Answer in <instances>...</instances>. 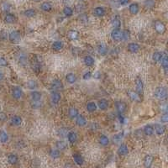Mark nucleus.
<instances>
[{"label": "nucleus", "instance_id": "nucleus-1", "mask_svg": "<svg viewBox=\"0 0 168 168\" xmlns=\"http://www.w3.org/2000/svg\"><path fill=\"white\" fill-rule=\"evenodd\" d=\"M154 96L159 100H167L168 98V88L167 87H158L154 92Z\"/></svg>", "mask_w": 168, "mask_h": 168}, {"label": "nucleus", "instance_id": "nucleus-2", "mask_svg": "<svg viewBox=\"0 0 168 168\" xmlns=\"http://www.w3.org/2000/svg\"><path fill=\"white\" fill-rule=\"evenodd\" d=\"M111 38L115 42L121 41H123V31L120 29H114L111 32Z\"/></svg>", "mask_w": 168, "mask_h": 168}, {"label": "nucleus", "instance_id": "nucleus-3", "mask_svg": "<svg viewBox=\"0 0 168 168\" xmlns=\"http://www.w3.org/2000/svg\"><path fill=\"white\" fill-rule=\"evenodd\" d=\"M154 28H155V31H156V33H158L159 35H163L167 31L166 25L160 20H157L155 22Z\"/></svg>", "mask_w": 168, "mask_h": 168}, {"label": "nucleus", "instance_id": "nucleus-4", "mask_svg": "<svg viewBox=\"0 0 168 168\" xmlns=\"http://www.w3.org/2000/svg\"><path fill=\"white\" fill-rule=\"evenodd\" d=\"M127 95L132 101H134L135 103H141L142 102V96H140L137 92H135V91H132V90H128Z\"/></svg>", "mask_w": 168, "mask_h": 168}, {"label": "nucleus", "instance_id": "nucleus-5", "mask_svg": "<svg viewBox=\"0 0 168 168\" xmlns=\"http://www.w3.org/2000/svg\"><path fill=\"white\" fill-rule=\"evenodd\" d=\"M115 108H116V110L118 112L119 114H123L126 112V109H127V104L123 102V101H115Z\"/></svg>", "mask_w": 168, "mask_h": 168}, {"label": "nucleus", "instance_id": "nucleus-6", "mask_svg": "<svg viewBox=\"0 0 168 168\" xmlns=\"http://www.w3.org/2000/svg\"><path fill=\"white\" fill-rule=\"evenodd\" d=\"M31 68L32 70L35 72V73H39L41 70V63L38 60L37 56H35L32 60H31Z\"/></svg>", "mask_w": 168, "mask_h": 168}, {"label": "nucleus", "instance_id": "nucleus-7", "mask_svg": "<svg viewBox=\"0 0 168 168\" xmlns=\"http://www.w3.org/2000/svg\"><path fill=\"white\" fill-rule=\"evenodd\" d=\"M9 39L10 42H12V43H14V44L19 43V42L20 41V39H21L20 33L17 31H12V32L9 34Z\"/></svg>", "mask_w": 168, "mask_h": 168}, {"label": "nucleus", "instance_id": "nucleus-8", "mask_svg": "<svg viewBox=\"0 0 168 168\" xmlns=\"http://www.w3.org/2000/svg\"><path fill=\"white\" fill-rule=\"evenodd\" d=\"M135 88H136V92L140 96H142L144 93V83H143L142 79L139 76H137L135 78Z\"/></svg>", "mask_w": 168, "mask_h": 168}, {"label": "nucleus", "instance_id": "nucleus-9", "mask_svg": "<svg viewBox=\"0 0 168 168\" xmlns=\"http://www.w3.org/2000/svg\"><path fill=\"white\" fill-rule=\"evenodd\" d=\"M51 89L52 91H57V92L63 89V84L60 79H54L51 82Z\"/></svg>", "mask_w": 168, "mask_h": 168}, {"label": "nucleus", "instance_id": "nucleus-10", "mask_svg": "<svg viewBox=\"0 0 168 168\" xmlns=\"http://www.w3.org/2000/svg\"><path fill=\"white\" fill-rule=\"evenodd\" d=\"M117 154H118L120 156H124V155H127L129 154V148H128L127 145L122 143V144L119 146V148H118Z\"/></svg>", "mask_w": 168, "mask_h": 168}, {"label": "nucleus", "instance_id": "nucleus-11", "mask_svg": "<svg viewBox=\"0 0 168 168\" xmlns=\"http://www.w3.org/2000/svg\"><path fill=\"white\" fill-rule=\"evenodd\" d=\"M140 49V46L138 43H135V42H131V43H129L128 46H127V50L128 51H129L130 53H137L138 51Z\"/></svg>", "mask_w": 168, "mask_h": 168}, {"label": "nucleus", "instance_id": "nucleus-12", "mask_svg": "<svg viewBox=\"0 0 168 168\" xmlns=\"http://www.w3.org/2000/svg\"><path fill=\"white\" fill-rule=\"evenodd\" d=\"M50 98H51V102L54 104H57L61 99V93L57 91H52L50 93Z\"/></svg>", "mask_w": 168, "mask_h": 168}, {"label": "nucleus", "instance_id": "nucleus-13", "mask_svg": "<svg viewBox=\"0 0 168 168\" xmlns=\"http://www.w3.org/2000/svg\"><path fill=\"white\" fill-rule=\"evenodd\" d=\"M76 124L78 127H84L88 124V120L85 116L79 114L76 118Z\"/></svg>", "mask_w": 168, "mask_h": 168}, {"label": "nucleus", "instance_id": "nucleus-14", "mask_svg": "<svg viewBox=\"0 0 168 168\" xmlns=\"http://www.w3.org/2000/svg\"><path fill=\"white\" fill-rule=\"evenodd\" d=\"M153 161H154V157H153L151 155H146L145 157H144V167L145 168H151L153 164Z\"/></svg>", "mask_w": 168, "mask_h": 168}, {"label": "nucleus", "instance_id": "nucleus-15", "mask_svg": "<svg viewBox=\"0 0 168 168\" xmlns=\"http://www.w3.org/2000/svg\"><path fill=\"white\" fill-rule=\"evenodd\" d=\"M98 52L100 56H106L108 52V47L106 46V45L104 43H100L98 46Z\"/></svg>", "mask_w": 168, "mask_h": 168}, {"label": "nucleus", "instance_id": "nucleus-16", "mask_svg": "<svg viewBox=\"0 0 168 168\" xmlns=\"http://www.w3.org/2000/svg\"><path fill=\"white\" fill-rule=\"evenodd\" d=\"M154 129H155V131L157 135H164V133L166 131V127L161 124H155Z\"/></svg>", "mask_w": 168, "mask_h": 168}, {"label": "nucleus", "instance_id": "nucleus-17", "mask_svg": "<svg viewBox=\"0 0 168 168\" xmlns=\"http://www.w3.org/2000/svg\"><path fill=\"white\" fill-rule=\"evenodd\" d=\"M73 160H74V162L76 163L77 166H82L83 163H84V159L82 157V155L78 154V153H74L73 155Z\"/></svg>", "mask_w": 168, "mask_h": 168}, {"label": "nucleus", "instance_id": "nucleus-18", "mask_svg": "<svg viewBox=\"0 0 168 168\" xmlns=\"http://www.w3.org/2000/svg\"><path fill=\"white\" fill-rule=\"evenodd\" d=\"M98 108H99L101 110L105 111V110H107L108 108L109 103H108V101L107 99L102 98V99H100V100L98 102Z\"/></svg>", "mask_w": 168, "mask_h": 168}, {"label": "nucleus", "instance_id": "nucleus-19", "mask_svg": "<svg viewBox=\"0 0 168 168\" xmlns=\"http://www.w3.org/2000/svg\"><path fill=\"white\" fill-rule=\"evenodd\" d=\"M83 62H84L86 66L92 67L95 64V60H94V58L92 57V56H86L84 57V59H83Z\"/></svg>", "mask_w": 168, "mask_h": 168}, {"label": "nucleus", "instance_id": "nucleus-20", "mask_svg": "<svg viewBox=\"0 0 168 168\" xmlns=\"http://www.w3.org/2000/svg\"><path fill=\"white\" fill-rule=\"evenodd\" d=\"M31 97L33 102H38V101H41V99L42 98V93L39 92V91L34 90V91L31 92Z\"/></svg>", "mask_w": 168, "mask_h": 168}, {"label": "nucleus", "instance_id": "nucleus-21", "mask_svg": "<svg viewBox=\"0 0 168 168\" xmlns=\"http://www.w3.org/2000/svg\"><path fill=\"white\" fill-rule=\"evenodd\" d=\"M93 14L97 17H103L105 15L106 10L104 7H97L93 9Z\"/></svg>", "mask_w": 168, "mask_h": 168}, {"label": "nucleus", "instance_id": "nucleus-22", "mask_svg": "<svg viewBox=\"0 0 168 168\" xmlns=\"http://www.w3.org/2000/svg\"><path fill=\"white\" fill-rule=\"evenodd\" d=\"M78 115H79V111L76 108L72 107L68 109V116L70 119H72V120L76 119Z\"/></svg>", "mask_w": 168, "mask_h": 168}, {"label": "nucleus", "instance_id": "nucleus-23", "mask_svg": "<svg viewBox=\"0 0 168 168\" xmlns=\"http://www.w3.org/2000/svg\"><path fill=\"white\" fill-rule=\"evenodd\" d=\"M139 4L136 3H133L129 4V10L130 14L133 15H137L139 13Z\"/></svg>", "mask_w": 168, "mask_h": 168}, {"label": "nucleus", "instance_id": "nucleus-24", "mask_svg": "<svg viewBox=\"0 0 168 168\" xmlns=\"http://www.w3.org/2000/svg\"><path fill=\"white\" fill-rule=\"evenodd\" d=\"M12 95L13 97L15 98V99H19L22 98V95H23V92L21 90L20 88L19 87H15L12 90Z\"/></svg>", "mask_w": 168, "mask_h": 168}, {"label": "nucleus", "instance_id": "nucleus-25", "mask_svg": "<svg viewBox=\"0 0 168 168\" xmlns=\"http://www.w3.org/2000/svg\"><path fill=\"white\" fill-rule=\"evenodd\" d=\"M144 134L146 135V136H151L153 134H154V131H155V129L153 127L152 125L151 124H147L144 127Z\"/></svg>", "mask_w": 168, "mask_h": 168}, {"label": "nucleus", "instance_id": "nucleus-26", "mask_svg": "<svg viewBox=\"0 0 168 168\" xmlns=\"http://www.w3.org/2000/svg\"><path fill=\"white\" fill-rule=\"evenodd\" d=\"M67 37L71 41H76L79 38V33H78V31L71 30V31H68V33H67Z\"/></svg>", "mask_w": 168, "mask_h": 168}, {"label": "nucleus", "instance_id": "nucleus-27", "mask_svg": "<svg viewBox=\"0 0 168 168\" xmlns=\"http://www.w3.org/2000/svg\"><path fill=\"white\" fill-rule=\"evenodd\" d=\"M98 143L100 144V145L105 147V146L108 145V144H109V139L105 135H101L98 139Z\"/></svg>", "mask_w": 168, "mask_h": 168}, {"label": "nucleus", "instance_id": "nucleus-28", "mask_svg": "<svg viewBox=\"0 0 168 168\" xmlns=\"http://www.w3.org/2000/svg\"><path fill=\"white\" fill-rule=\"evenodd\" d=\"M67 139L70 144H75L77 139V135L74 131H69L67 134Z\"/></svg>", "mask_w": 168, "mask_h": 168}, {"label": "nucleus", "instance_id": "nucleus-29", "mask_svg": "<svg viewBox=\"0 0 168 168\" xmlns=\"http://www.w3.org/2000/svg\"><path fill=\"white\" fill-rule=\"evenodd\" d=\"M49 155H50V156L52 159H55L56 160V159H58V158L61 157V151H59L58 149H51L50 151V152H49Z\"/></svg>", "mask_w": 168, "mask_h": 168}, {"label": "nucleus", "instance_id": "nucleus-30", "mask_svg": "<svg viewBox=\"0 0 168 168\" xmlns=\"http://www.w3.org/2000/svg\"><path fill=\"white\" fill-rule=\"evenodd\" d=\"M66 81L70 83V84H73L75 83L76 81V76L74 73L72 72H69L66 75Z\"/></svg>", "mask_w": 168, "mask_h": 168}, {"label": "nucleus", "instance_id": "nucleus-31", "mask_svg": "<svg viewBox=\"0 0 168 168\" xmlns=\"http://www.w3.org/2000/svg\"><path fill=\"white\" fill-rule=\"evenodd\" d=\"M19 161V158L15 154H10L8 155V162L10 165H15Z\"/></svg>", "mask_w": 168, "mask_h": 168}, {"label": "nucleus", "instance_id": "nucleus-32", "mask_svg": "<svg viewBox=\"0 0 168 168\" xmlns=\"http://www.w3.org/2000/svg\"><path fill=\"white\" fill-rule=\"evenodd\" d=\"M161 66L163 67V69L166 72H168V55L167 54L163 55V56L161 60Z\"/></svg>", "mask_w": 168, "mask_h": 168}, {"label": "nucleus", "instance_id": "nucleus-33", "mask_svg": "<svg viewBox=\"0 0 168 168\" xmlns=\"http://www.w3.org/2000/svg\"><path fill=\"white\" fill-rule=\"evenodd\" d=\"M63 43L60 41H55V42H53V44H52V46H51V48H52V50H56V51H60L61 50L63 49Z\"/></svg>", "mask_w": 168, "mask_h": 168}, {"label": "nucleus", "instance_id": "nucleus-34", "mask_svg": "<svg viewBox=\"0 0 168 168\" xmlns=\"http://www.w3.org/2000/svg\"><path fill=\"white\" fill-rule=\"evenodd\" d=\"M86 108H87V111L88 113H93V112H95L97 110L98 106H97V104L94 102H88L87 104Z\"/></svg>", "mask_w": 168, "mask_h": 168}, {"label": "nucleus", "instance_id": "nucleus-35", "mask_svg": "<svg viewBox=\"0 0 168 168\" xmlns=\"http://www.w3.org/2000/svg\"><path fill=\"white\" fill-rule=\"evenodd\" d=\"M56 149H58L59 151H65L67 147V145L65 141L63 140H57L56 142Z\"/></svg>", "mask_w": 168, "mask_h": 168}, {"label": "nucleus", "instance_id": "nucleus-36", "mask_svg": "<svg viewBox=\"0 0 168 168\" xmlns=\"http://www.w3.org/2000/svg\"><path fill=\"white\" fill-rule=\"evenodd\" d=\"M112 25L114 29H120L121 26V21L120 19L119 16H115L113 19H112Z\"/></svg>", "mask_w": 168, "mask_h": 168}, {"label": "nucleus", "instance_id": "nucleus-37", "mask_svg": "<svg viewBox=\"0 0 168 168\" xmlns=\"http://www.w3.org/2000/svg\"><path fill=\"white\" fill-rule=\"evenodd\" d=\"M124 131H121V132H120V133L114 135L113 136V142L115 143V144L120 142V141L122 140L123 137H124Z\"/></svg>", "mask_w": 168, "mask_h": 168}, {"label": "nucleus", "instance_id": "nucleus-38", "mask_svg": "<svg viewBox=\"0 0 168 168\" xmlns=\"http://www.w3.org/2000/svg\"><path fill=\"white\" fill-rule=\"evenodd\" d=\"M11 123L15 125V126H19L22 124V118L20 116H18V115H15L12 117L11 119Z\"/></svg>", "mask_w": 168, "mask_h": 168}, {"label": "nucleus", "instance_id": "nucleus-39", "mask_svg": "<svg viewBox=\"0 0 168 168\" xmlns=\"http://www.w3.org/2000/svg\"><path fill=\"white\" fill-rule=\"evenodd\" d=\"M41 8L43 11L45 12H50L52 9V5L49 3V2H44L41 5Z\"/></svg>", "mask_w": 168, "mask_h": 168}, {"label": "nucleus", "instance_id": "nucleus-40", "mask_svg": "<svg viewBox=\"0 0 168 168\" xmlns=\"http://www.w3.org/2000/svg\"><path fill=\"white\" fill-rule=\"evenodd\" d=\"M162 56H163V54H162L161 52H160V51H155V52L153 53L152 60L155 61V62H159V61H161Z\"/></svg>", "mask_w": 168, "mask_h": 168}, {"label": "nucleus", "instance_id": "nucleus-41", "mask_svg": "<svg viewBox=\"0 0 168 168\" xmlns=\"http://www.w3.org/2000/svg\"><path fill=\"white\" fill-rule=\"evenodd\" d=\"M27 87L31 89V90H35V89H36L37 88H38V83H37V82L36 81H35V80H29L28 82H27Z\"/></svg>", "mask_w": 168, "mask_h": 168}, {"label": "nucleus", "instance_id": "nucleus-42", "mask_svg": "<svg viewBox=\"0 0 168 168\" xmlns=\"http://www.w3.org/2000/svg\"><path fill=\"white\" fill-rule=\"evenodd\" d=\"M4 20H5V22H6V23H8V24H13V23H15V22L16 21V18L15 17L14 15L8 14L7 15L5 16Z\"/></svg>", "mask_w": 168, "mask_h": 168}, {"label": "nucleus", "instance_id": "nucleus-43", "mask_svg": "<svg viewBox=\"0 0 168 168\" xmlns=\"http://www.w3.org/2000/svg\"><path fill=\"white\" fill-rule=\"evenodd\" d=\"M144 4L147 9H151L155 5V0H145Z\"/></svg>", "mask_w": 168, "mask_h": 168}, {"label": "nucleus", "instance_id": "nucleus-44", "mask_svg": "<svg viewBox=\"0 0 168 168\" xmlns=\"http://www.w3.org/2000/svg\"><path fill=\"white\" fill-rule=\"evenodd\" d=\"M8 140H9V135H8V134L5 131L1 130L0 131V142L1 143H6Z\"/></svg>", "mask_w": 168, "mask_h": 168}, {"label": "nucleus", "instance_id": "nucleus-45", "mask_svg": "<svg viewBox=\"0 0 168 168\" xmlns=\"http://www.w3.org/2000/svg\"><path fill=\"white\" fill-rule=\"evenodd\" d=\"M24 15L25 17H28V18H32V17H35V15H36V11L33 9H29L27 10H25L24 12Z\"/></svg>", "mask_w": 168, "mask_h": 168}, {"label": "nucleus", "instance_id": "nucleus-46", "mask_svg": "<svg viewBox=\"0 0 168 168\" xmlns=\"http://www.w3.org/2000/svg\"><path fill=\"white\" fill-rule=\"evenodd\" d=\"M63 14L66 16V17H71V16L73 15V10H72V9L71 7L66 6V7H65L63 9Z\"/></svg>", "mask_w": 168, "mask_h": 168}, {"label": "nucleus", "instance_id": "nucleus-47", "mask_svg": "<svg viewBox=\"0 0 168 168\" xmlns=\"http://www.w3.org/2000/svg\"><path fill=\"white\" fill-rule=\"evenodd\" d=\"M69 133V131L67 130V129L66 128H61L58 130V135L60 137H65V136H67V134Z\"/></svg>", "mask_w": 168, "mask_h": 168}, {"label": "nucleus", "instance_id": "nucleus-48", "mask_svg": "<svg viewBox=\"0 0 168 168\" xmlns=\"http://www.w3.org/2000/svg\"><path fill=\"white\" fill-rule=\"evenodd\" d=\"M130 38V31L129 30H124L123 31V41H128Z\"/></svg>", "mask_w": 168, "mask_h": 168}, {"label": "nucleus", "instance_id": "nucleus-49", "mask_svg": "<svg viewBox=\"0 0 168 168\" xmlns=\"http://www.w3.org/2000/svg\"><path fill=\"white\" fill-rule=\"evenodd\" d=\"M42 106V104L41 101H38V102H33L32 104H31V107L35 109H37V108H40Z\"/></svg>", "mask_w": 168, "mask_h": 168}, {"label": "nucleus", "instance_id": "nucleus-50", "mask_svg": "<svg viewBox=\"0 0 168 168\" xmlns=\"http://www.w3.org/2000/svg\"><path fill=\"white\" fill-rule=\"evenodd\" d=\"M161 109L164 114H168V104H164L163 105H161Z\"/></svg>", "mask_w": 168, "mask_h": 168}, {"label": "nucleus", "instance_id": "nucleus-51", "mask_svg": "<svg viewBox=\"0 0 168 168\" xmlns=\"http://www.w3.org/2000/svg\"><path fill=\"white\" fill-rule=\"evenodd\" d=\"M92 77V72H86L83 75H82V78L84 80H89Z\"/></svg>", "mask_w": 168, "mask_h": 168}, {"label": "nucleus", "instance_id": "nucleus-52", "mask_svg": "<svg viewBox=\"0 0 168 168\" xmlns=\"http://www.w3.org/2000/svg\"><path fill=\"white\" fill-rule=\"evenodd\" d=\"M79 19L81 20V22L82 23H86V22H88V16L86 15L85 14H82V15H81L80 17H79Z\"/></svg>", "mask_w": 168, "mask_h": 168}, {"label": "nucleus", "instance_id": "nucleus-53", "mask_svg": "<svg viewBox=\"0 0 168 168\" xmlns=\"http://www.w3.org/2000/svg\"><path fill=\"white\" fill-rule=\"evenodd\" d=\"M7 120V114L3 112H0V122H4Z\"/></svg>", "mask_w": 168, "mask_h": 168}, {"label": "nucleus", "instance_id": "nucleus-54", "mask_svg": "<svg viewBox=\"0 0 168 168\" xmlns=\"http://www.w3.org/2000/svg\"><path fill=\"white\" fill-rule=\"evenodd\" d=\"M8 66V61L4 58L0 57V66Z\"/></svg>", "mask_w": 168, "mask_h": 168}, {"label": "nucleus", "instance_id": "nucleus-55", "mask_svg": "<svg viewBox=\"0 0 168 168\" xmlns=\"http://www.w3.org/2000/svg\"><path fill=\"white\" fill-rule=\"evenodd\" d=\"M161 121L162 123H168V114H163L161 118Z\"/></svg>", "mask_w": 168, "mask_h": 168}, {"label": "nucleus", "instance_id": "nucleus-56", "mask_svg": "<svg viewBox=\"0 0 168 168\" xmlns=\"http://www.w3.org/2000/svg\"><path fill=\"white\" fill-rule=\"evenodd\" d=\"M91 129H92V130H97L98 129V124L97 123L92 122L91 124Z\"/></svg>", "mask_w": 168, "mask_h": 168}, {"label": "nucleus", "instance_id": "nucleus-57", "mask_svg": "<svg viewBox=\"0 0 168 168\" xmlns=\"http://www.w3.org/2000/svg\"><path fill=\"white\" fill-rule=\"evenodd\" d=\"M3 11H9V5L8 3H3Z\"/></svg>", "mask_w": 168, "mask_h": 168}, {"label": "nucleus", "instance_id": "nucleus-58", "mask_svg": "<svg viewBox=\"0 0 168 168\" xmlns=\"http://www.w3.org/2000/svg\"><path fill=\"white\" fill-rule=\"evenodd\" d=\"M119 2H120V5H122V6H124V5H127V4L129 3V0H119Z\"/></svg>", "mask_w": 168, "mask_h": 168}, {"label": "nucleus", "instance_id": "nucleus-59", "mask_svg": "<svg viewBox=\"0 0 168 168\" xmlns=\"http://www.w3.org/2000/svg\"><path fill=\"white\" fill-rule=\"evenodd\" d=\"M77 51H80V48H78V47H73V49H72V53H73L74 56L77 55Z\"/></svg>", "mask_w": 168, "mask_h": 168}, {"label": "nucleus", "instance_id": "nucleus-60", "mask_svg": "<svg viewBox=\"0 0 168 168\" xmlns=\"http://www.w3.org/2000/svg\"><path fill=\"white\" fill-rule=\"evenodd\" d=\"M94 77H95V78H98H98H100V72H95V74H94Z\"/></svg>", "mask_w": 168, "mask_h": 168}, {"label": "nucleus", "instance_id": "nucleus-61", "mask_svg": "<svg viewBox=\"0 0 168 168\" xmlns=\"http://www.w3.org/2000/svg\"><path fill=\"white\" fill-rule=\"evenodd\" d=\"M3 78V74L0 72V80H2Z\"/></svg>", "mask_w": 168, "mask_h": 168}, {"label": "nucleus", "instance_id": "nucleus-62", "mask_svg": "<svg viewBox=\"0 0 168 168\" xmlns=\"http://www.w3.org/2000/svg\"><path fill=\"white\" fill-rule=\"evenodd\" d=\"M35 2H41V0H35Z\"/></svg>", "mask_w": 168, "mask_h": 168}, {"label": "nucleus", "instance_id": "nucleus-63", "mask_svg": "<svg viewBox=\"0 0 168 168\" xmlns=\"http://www.w3.org/2000/svg\"><path fill=\"white\" fill-rule=\"evenodd\" d=\"M80 1H83V0H80Z\"/></svg>", "mask_w": 168, "mask_h": 168}]
</instances>
